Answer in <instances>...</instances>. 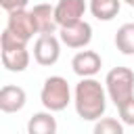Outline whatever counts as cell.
I'll list each match as a JSON object with an SVG mask.
<instances>
[{
	"label": "cell",
	"mask_w": 134,
	"mask_h": 134,
	"mask_svg": "<svg viewBox=\"0 0 134 134\" xmlns=\"http://www.w3.org/2000/svg\"><path fill=\"white\" fill-rule=\"evenodd\" d=\"M75 111L86 121H98L107 109V96L100 86V82L92 77H84L75 86Z\"/></svg>",
	"instance_id": "cell-1"
},
{
	"label": "cell",
	"mask_w": 134,
	"mask_h": 134,
	"mask_svg": "<svg viewBox=\"0 0 134 134\" xmlns=\"http://www.w3.org/2000/svg\"><path fill=\"white\" fill-rule=\"evenodd\" d=\"M107 92L111 96V100L115 103V107H121L124 103H128L130 98H134V71L128 67H113L107 77Z\"/></svg>",
	"instance_id": "cell-2"
},
{
	"label": "cell",
	"mask_w": 134,
	"mask_h": 134,
	"mask_svg": "<svg viewBox=\"0 0 134 134\" xmlns=\"http://www.w3.org/2000/svg\"><path fill=\"white\" fill-rule=\"evenodd\" d=\"M0 48H2V65L8 71H25L27 69V65H29V52L25 48V42L17 40L8 29L2 31Z\"/></svg>",
	"instance_id": "cell-3"
},
{
	"label": "cell",
	"mask_w": 134,
	"mask_h": 134,
	"mask_svg": "<svg viewBox=\"0 0 134 134\" xmlns=\"http://www.w3.org/2000/svg\"><path fill=\"white\" fill-rule=\"evenodd\" d=\"M40 100L48 111H63L71 100V90H69L67 80L61 75L46 77L42 92H40Z\"/></svg>",
	"instance_id": "cell-4"
},
{
	"label": "cell",
	"mask_w": 134,
	"mask_h": 134,
	"mask_svg": "<svg viewBox=\"0 0 134 134\" xmlns=\"http://www.w3.org/2000/svg\"><path fill=\"white\" fill-rule=\"evenodd\" d=\"M6 29L17 40H21L25 44L34 38V34H38L36 23H34V17H31V10H15V13H8Z\"/></svg>",
	"instance_id": "cell-5"
},
{
	"label": "cell",
	"mask_w": 134,
	"mask_h": 134,
	"mask_svg": "<svg viewBox=\"0 0 134 134\" xmlns=\"http://www.w3.org/2000/svg\"><path fill=\"white\" fill-rule=\"evenodd\" d=\"M59 54H61V46H59V40L54 38V34H44L36 40V44H34L36 63H40L44 67L54 65L59 61Z\"/></svg>",
	"instance_id": "cell-6"
},
{
	"label": "cell",
	"mask_w": 134,
	"mask_h": 134,
	"mask_svg": "<svg viewBox=\"0 0 134 134\" xmlns=\"http://www.w3.org/2000/svg\"><path fill=\"white\" fill-rule=\"evenodd\" d=\"M84 13H86V2L84 0H59V4L54 6L59 27H69V25H75V23L84 21L82 19Z\"/></svg>",
	"instance_id": "cell-7"
},
{
	"label": "cell",
	"mask_w": 134,
	"mask_h": 134,
	"mask_svg": "<svg viewBox=\"0 0 134 134\" xmlns=\"http://www.w3.org/2000/svg\"><path fill=\"white\" fill-rule=\"evenodd\" d=\"M92 40V27L86 21H80L69 27H61V42L69 48H84Z\"/></svg>",
	"instance_id": "cell-8"
},
{
	"label": "cell",
	"mask_w": 134,
	"mask_h": 134,
	"mask_svg": "<svg viewBox=\"0 0 134 134\" xmlns=\"http://www.w3.org/2000/svg\"><path fill=\"white\" fill-rule=\"evenodd\" d=\"M71 67H73V71L80 77H92V75H96L100 71L103 61H100L98 52H94V50H82V52H77L73 57Z\"/></svg>",
	"instance_id": "cell-9"
},
{
	"label": "cell",
	"mask_w": 134,
	"mask_h": 134,
	"mask_svg": "<svg viewBox=\"0 0 134 134\" xmlns=\"http://www.w3.org/2000/svg\"><path fill=\"white\" fill-rule=\"evenodd\" d=\"M31 17H34V23H36V29H38L40 36L54 34V29L59 27L54 6H50V4H36L31 8Z\"/></svg>",
	"instance_id": "cell-10"
},
{
	"label": "cell",
	"mask_w": 134,
	"mask_h": 134,
	"mask_svg": "<svg viewBox=\"0 0 134 134\" xmlns=\"http://www.w3.org/2000/svg\"><path fill=\"white\" fill-rule=\"evenodd\" d=\"M25 100H27V96H25V90L21 86H10V84L2 86V90H0V109L4 113L21 111L25 107Z\"/></svg>",
	"instance_id": "cell-11"
},
{
	"label": "cell",
	"mask_w": 134,
	"mask_h": 134,
	"mask_svg": "<svg viewBox=\"0 0 134 134\" xmlns=\"http://www.w3.org/2000/svg\"><path fill=\"white\" fill-rule=\"evenodd\" d=\"M27 134H57V119L52 113H34L27 121Z\"/></svg>",
	"instance_id": "cell-12"
},
{
	"label": "cell",
	"mask_w": 134,
	"mask_h": 134,
	"mask_svg": "<svg viewBox=\"0 0 134 134\" xmlns=\"http://www.w3.org/2000/svg\"><path fill=\"white\" fill-rule=\"evenodd\" d=\"M121 4L119 0H92L90 2V10L98 21H111L113 17H117Z\"/></svg>",
	"instance_id": "cell-13"
},
{
	"label": "cell",
	"mask_w": 134,
	"mask_h": 134,
	"mask_svg": "<svg viewBox=\"0 0 134 134\" xmlns=\"http://www.w3.org/2000/svg\"><path fill=\"white\" fill-rule=\"evenodd\" d=\"M115 46L121 54H134V23H124L117 29Z\"/></svg>",
	"instance_id": "cell-14"
},
{
	"label": "cell",
	"mask_w": 134,
	"mask_h": 134,
	"mask_svg": "<svg viewBox=\"0 0 134 134\" xmlns=\"http://www.w3.org/2000/svg\"><path fill=\"white\" fill-rule=\"evenodd\" d=\"M92 134H124V126L115 117H100L94 124Z\"/></svg>",
	"instance_id": "cell-15"
},
{
	"label": "cell",
	"mask_w": 134,
	"mask_h": 134,
	"mask_svg": "<svg viewBox=\"0 0 134 134\" xmlns=\"http://www.w3.org/2000/svg\"><path fill=\"white\" fill-rule=\"evenodd\" d=\"M117 109H119V117H121V121L128 124V126H134V98H130L128 103H124V105L117 107Z\"/></svg>",
	"instance_id": "cell-16"
},
{
	"label": "cell",
	"mask_w": 134,
	"mask_h": 134,
	"mask_svg": "<svg viewBox=\"0 0 134 134\" xmlns=\"http://www.w3.org/2000/svg\"><path fill=\"white\" fill-rule=\"evenodd\" d=\"M27 2H29V0H0L2 8H4V10H8V13H15V10H25Z\"/></svg>",
	"instance_id": "cell-17"
},
{
	"label": "cell",
	"mask_w": 134,
	"mask_h": 134,
	"mask_svg": "<svg viewBox=\"0 0 134 134\" xmlns=\"http://www.w3.org/2000/svg\"><path fill=\"white\" fill-rule=\"evenodd\" d=\"M126 4H130V6H134V0H124Z\"/></svg>",
	"instance_id": "cell-18"
}]
</instances>
